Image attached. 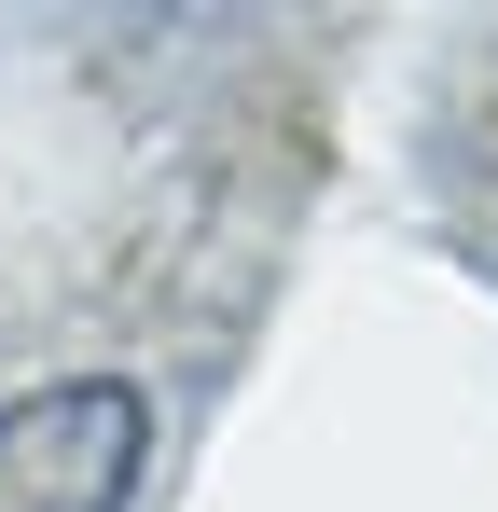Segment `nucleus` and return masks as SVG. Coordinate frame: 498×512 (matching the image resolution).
Instances as JSON below:
<instances>
[{
	"instance_id": "1",
	"label": "nucleus",
	"mask_w": 498,
	"mask_h": 512,
	"mask_svg": "<svg viewBox=\"0 0 498 512\" xmlns=\"http://www.w3.org/2000/svg\"><path fill=\"white\" fill-rule=\"evenodd\" d=\"M153 485V388L56 374L0 402V512H125Z\"/></svg>"
},
{
	"instance_id": "2",
	"label": "nucleus",
	"mask_w": 498,
	"mask_h": 512,
	"mask_svg": "<svg viewBox=\"0 0 498 512\" xmlns=\"http://www.w3.org/2000/svg\"><path fill=\"white\" fill-rule=\"evenodd\" d=\"M42 14H70V28H83V56L166 70V56H208V42L236 28L249 0H42Z\"/></svg>"
}]
</instances>
